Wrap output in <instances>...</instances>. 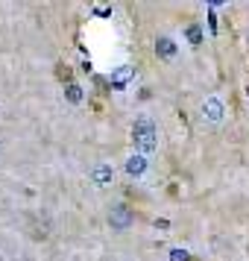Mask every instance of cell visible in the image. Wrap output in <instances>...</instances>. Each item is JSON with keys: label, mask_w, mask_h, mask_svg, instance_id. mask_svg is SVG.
Returning <instances> with one entry per match:
<instances>
[{"label": "cell", "mask_w": 249, "mask_h": 261, "mask_svg": "<svg viewBox=\"0 0 249 261\" xmlns=\"http://www.w3.org/2000/svg\"><path fill=\"white\" fill-rule=\"evenodd\" d=\"M205 115H208V120H214V123H217V120L223 118V106H220V100H217V97H208V100H205Z\"/></svg>", "instance_id": "277c9868"}, {"label": "cell", "mask_w": 249, "mask_h": 261, "mask_svg": "<svg viewBox=\"0 0 249 261\" xmlns=\"http://www.w3.org/2000/svg\"><path fill=\"white\" fill-rule=\"evenodd\" d=\"M155 53H158L161 59H173V56H176V44L167 36H158L155 38Z\"/></svg>", "instance_id": "3957f363"}, {"label": "cell", "mask_w": 249, "mask_h": 261, "mask_svg": "<svg viewBox=\"0 0 249 261\" xmlns=\"http://www.w3.org/2000/svg\"><path fill=\"white\" fill-rule=\"evenodd\" d=\"M108 220H112V226H115V229H126V226L132 223V212L126 208V205H115V208H112V214H108Z\"/></svg>", "instance_id": "7a4b0ae2"}, {"label": "cell", "mask_w": 249, "mask_h": 261, "mask_svg": "<svg viewBox=\"0 0 249 261\" xmlns=\"http://www.w3.org/2000/svg\"><path fill=\"white\" fill-rule=\"evenodd\" d=\"M188 38H190V44H200V41H202V30L197 24H190L188 27Z\"/></svg>", "instance_id": "ba28073f"}, {"label": "cell", "mask_w": 249, "mask_h": 261, "mask_svg": "<svg viewBox=\"0 0 249 261\" xmlns=\"http://www.w3.org/2000/svg\"><path fill=\"white\" fill-rule=\"evenodd\" d=\"M91 179H94L97 185H106V182H112V167L97 165V167H94V173H91Z\"/></svg>", "instance_id": "8992f818"}, {"label": "cell", "mask_w": 249, "mask_h": 261, "mask_svg": "<svg viewBox=\"0 0 249 261\" xmlns=\"http://www.w3.org/2000/svg\"><path fill=\"white\" fill-rule=\"evenodd\" d=\"M170 258H173V261H190V255L185 252V249H173V252H170Z\"/></svg>", "instance_id": "9c48e42d"}, {"label": "cell", "mask_w": 249, "mask_h": 261, "mask_svg": "<svg viewBox=\"0 0 249 261\" xmlns=\"http://www.w3.org/2000/svg\"><path fill=\"white\" fill-rule=\"evenodd\" d=\"M132 141L141 153H153L155 150V126L150 118H135L132 123Z\"/></svg>", "instance_id": "6da1fadb"}, {"label": "cell", "mask_w": 249, "mask_h": 261, "mask_svg": "<svg viewBox=\"0 0 249 261\" xmlns=\"http://www.w3.org/2000/svg\"><path fill=\"white\" fill-rule=\"evenodd\" d=\"M126 170H129L132 176H141L144 170H147V159L144 155H132L129 162H126Z\"/></svg>", "instance_id": "5b68a950"}, {"label": "cell", "mask_w": 249, "mask_h": 261, "mask_svg": "<svg viewBox=\"0 0 249 261\" xmlns=\"http://www.w3.org/2000/svg\"><path fill=\"white\" fill-rule=\"evenodd\" d=\"M68 100H71V103H79V100H82V88L73 85V83H68Z\"/></svg>", "instance_id": "52a82bcc"}]
</instances>
